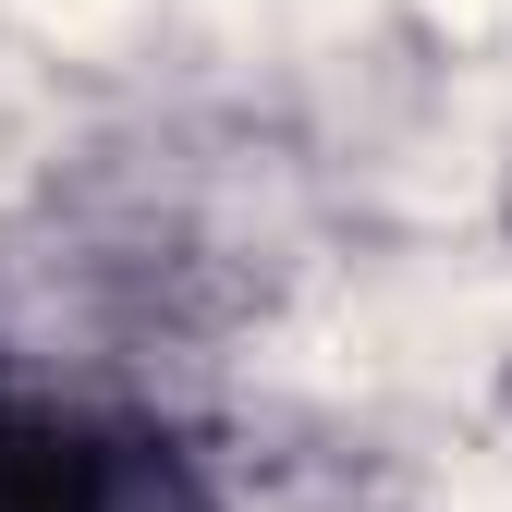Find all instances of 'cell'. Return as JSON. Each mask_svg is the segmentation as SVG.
I'll return each mask as SVG.
<instances>
[{
	"mask_svg": "<svg viewBox=\"0 0 512 512\" xmlns=\"http://www.w3.org/2000/svg\"><path fill=\"white\" fill-rule=\"evenodd\" d=\"M0 512H208V476L147 415L0 403Z\"/></svg>",
	"mask_w": 512,
	"mask_h": 512,
	"instance_id": "obj_1",
	"label": "cell"
}]
</instances>
